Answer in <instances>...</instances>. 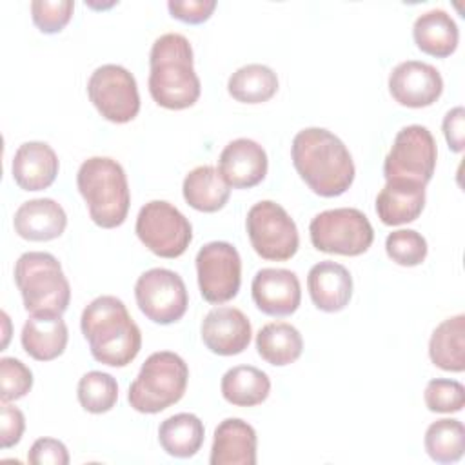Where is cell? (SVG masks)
<instances>
[{
    "label": "cell",
    "mask_w": 465,
    "mask_h": 465,
    "mask_svg": "<svg viewBox=\"0 0 465 465\" xmlns=\"http://www.w3.org/2000/svg\"><path fill=\"white\" fill-rule=\"evenodd\" d=\"M292 165L309 189L323 198L343 194L354 182V162L345 143L327 129H302L291 145Z\"/></svg>",
    "instance_id": "obj_1"
},
{
    "label": "cell",
    "mask_w": 465,
    "mask_h": 465,
    "mask_svg": "<svg viewBox=\"0 0 465 465\" xmlns=\"http://www.w3.org/2000/svg\"><path fill=\"white\" fill-rule=\"evenodd\" d=\"M80 329L93 358L109 367L129 365L142 349L140 327L116 296H98L82 312Z\"/></svg>",
    "instance_id": "obj_2"
},
{
    "label": "cell",
    "mask_w": 465,
    "mask_h": 465,
    "mask_svg": "<svg viewBox=\"0 0 465 465\" xmlns=\"http://www.w3.org/2000/svg\"><path fill=\"white\" fill-rule=\"evenodd\" d=\"M149 93L165 109H187L200 98L202 84L193 65V47L180 33L154 40L149 54Z\"/></svg>",
    "instance_id": "obj_3"
},
{
    "label": "cell",
    "mask_w": 465,
    "mask_h": 465,
    "mask_svg": "<svg viewBox=\"0 0 465 465\" xmlns=\"http://www.w3.org/2000/svg\"><path fill=\"white\" fill-rule=\"evenodd\" d=\"M76 185L84 196L91 220L104 229H114L127 218L131 193L124 167L107 156L87 158L78 173Z\"/></svg>",
    "instance_id": "obj_4"
},
{
    "label": "cell",
    "mask_w": 465,
    "mask_h": 465,
    "mask_svg": "<svg viewBox=\"0 0 465 465\" xmlns=\"http://www.w3.org/2000/svg\"><path fill=\"white\" fill-rule=\"evenodd\" d=\"M189 367L171 351L153 352L129 387L131 407L143 414H156L178 403L187 389Z\"/></svg>",
    "instance_id": "obj_5"
},
{
    "label": "cell",
    "mask_w": 465,
    "mask_h": 465,
    "mask_svg": "<svg viewBox=\"0 0 465 465\" xmlns=\"http://www.w3.org/2000/svg\"><path fill=\"white\" fill-rule=\"evenodd\" d=\"M15 282L24 307L31 314H64L71 300V287L60 262L42 251L24 252L15 263Z\"/></svg>",
    "instance_id": "obj_6"
},
{
    "label": "cell",
    "mask_w": 465,
    "mask_h": 465,
    "mask_svg": "<svg viewBox=\"0 0 465 465\" xmlns=\"http://www.w3.org/2000/svg\"><path fill=\"white\" fill-rule=\"evenodd\" d=\"M314 249L329 254L360 256L374 240L369 218L354 207L329 209L316 214L309 225Z\"/></svg>",
    "instance_id": "obj_7"
},
{
    "label": "cell",
    "mask_w": 465,
    "mask_h": 465,
    "mask_svg": "<svg viewBox=\"0 0 465 465\" xmlns=\"http://www.w3.org/2000/svg\"><path fill=\"white\" fill-rule=\"evenodd\" d=\"M245 229L252 249L263 260L285 262L298 251V227L276 202L262 200L254 203L247 213Z\"/></svg>",
    "instance_id": "obj_8"
},
{
    "label": "cell",
    "mask_w": 465,
    "mask_h": 465,
    "mask_svg": "<svg viewBox=\"0 0 465 465\" xmlns=\"http://www.w3.org/2000/svg\"><path fill=\"white\" fill-rule=\"evenodd\" d=\"M134 229L140 242L162 258L182 256L193 240L191 222L165 200L147 202L136 216Z\"/></svg>",
    "instance_id": "obj_9"
},
{
    "label": "cell",
    "mask_w": 465,
    "mask_h": 465,
    "mask_svg": "<svg viewBox=\"0 0 465 465\" xmlns=\"http://www.w3.org/2000/svg\"><path fill=\"white\" fill-rule=\"evenodd\" d=\"M436 140L423 125H407L394 136L383 162L385 180H409L427 185L436 169Z\"/></svg>",
    "instance_id": "obj_10"
},
{
    "label": "cell",
    "mask_w": 465,
    "mask_h": 465,
    "mask_svg": "<svg viewBox=\"0 0 465 465\" xmlns=\"http://www.w3.org/2000/svg\"><path fill=\"white\" fill-rule=\"evenodd\" d=\"M87 94L96 111L113 124H127L140 111V94L134 76L122 65L105 64L93 71Z\"/></svg>",
    "instance_id": "obj_11"
},
{
    "label": "cell",
    "mask_w": 465,
    "mask_h": 465,
    "mask_svg": "<svg viewBox=\"0 0 465 465\" xmlns=\"http://www.w3.org/2000/svg\"><path fill=\"white\" fill-rule=\"evenodd\" d=\"M134 298L145 318L160 325L178 322L189 305L182 276L162 267L149 269L136 280Z\"/></svg>",
    "instance_id": "obj_12"
},
{
    "label": "cell",
    "mask_w": 465,
    "mask_h": 465,
    "mask_svg": "<svg viewBox=\"0 0 465 465\" xmlns=\"http://www.w3.org/2000/svg\"><path fill=\"white\" fill-rule=\"evenodd\" d=\"M200 294L209 303L232 300L242 283V260L229 242H209L196 254Z\"/></svg>",
    "instance_id": "obj_13"
},
{
    "label": "cell",
    "mask_w": 465,
    "mask_h": 465,
    "mask_svg": "<svg viewBox=\"0 0 465 465\" xmlns=\"http://www.w3.org/2000/svg\"><path fill=\"white\" fill-rule=\"evenodd\" d=\"M389 93L400 105L412 109L429 107L441 96L443 78L434 65L407 60L398 64L389 74Z\"/></svg>",
    "instance_id": "obj_14"
},
{
    "label": "cell",
    "mask_w": 465,
    "mask_h": 465,
    "mask_svg": "<svg viewBox=\"0 0 465 465\" xmlns=\"http://www.w3.org/2000/svg\"><path fill=\"white\" fill-rule=\"evenodd\" d=\"M254 305L267 316H291L302 302L298 276L289 269H260L251 283Z\"/></svg>",
    "instance_id": "obj_15"
},
{
    "label": "cell",
    "mask_w": 465,
    "mask_h": 465,
    "mask_svg": "<svg viewBox=\"0 0 465 465\" xmlns=\"http://www.w3.org/2000/svg\"><path fill=\"white\" fill-rule=\"evenodd\" d=\"M203 345L218 356H234L251 343V322L236 307H214L202 322Z\"/></svg>",
    "instance_id": "obj_16"
},
{
    "label": "cell",
    "mask_w": 465,
    "mask_h": 465,
    "mask_svg": "<svg viewBox=\"0 0 465 465\" xmlns=\"http://www.w3.org/2000/svg\"><path fill=\"white\" fill-rule=\"evenodd\" d=\"M267 153L251 138L229 142L218 158V173L232 189H251L267 174Z\"/></svg>",
    "instance_id": "obj_17"
},
{
    "label": "cell",
    "mask_w": 465,
    "mask_h": 465,
    "mask_svg": "<svg viewBox=\"0 0 465 465\" xmlns=\"http://www.w3.org/2000/svg\"><path fill=\"white\" fill-rule=\"evenodd\" d=\"M13 225L16 234L24 240L49 242L65 231L67 214L53 198H35L16 209Z\"/></svg>",
    "instance_id": "obj_18"
},
{
    "label": "cell",
    "mask_w": 465,
    "mask_h": 465,
    "mask_svg": "<svg viewBox=\"0 0 465 465\" xmlns=\"http://www.w3.org/2000/svg\"><path fill=\"white\" fill-rule=\"evenodd\" d=\"M307 289L312 303L325 312L345 309L352 296V276L341 263L323 260L311 267Z\"/></svg>",
    "instance_id": "obj_19"
},
{
    "label": "cell",
    "mask_w": 465,
    "mask_h": 465,
    "mask_svg": "<svg viewBox=\"0 0 465 465\" xmlns=\"http://www.w3.org/2000/svg\"><path fill=\"white\" fill-rule=\"evenodd\" d=\"M58 156L45 142H25L13 156V178L24 191L47 189L58 174Z\"/></svg>",
    "instance_id": "obj_20"
},
{
    "label": "cell",
    "mask_w": 465,
    "mask_h": 465,
    "mask_svg": "<svg viewBox=\"0 0 465 465\" xmlns=\"http://www.w3.org/2000/svg\"><path fill=\"white\" fill-rule=\"evenodd\" d=\"M256 430L240 418H227L214 429L211 465H254Z\"/></svg>",
    "instance_id": "obj_21"
},
{
    "label": "cell",
    "mask_w": 465,
    "mask_h": 465,
    "mask_svg": "<svg viewBox=\"0 0 465 465\" xmlns=\"http://www.w3.org/2000/svg\"><path fill=\"white\" fill-rule=\"evenodd\" d=\"M67 338L69 332L62 314L53 312L31 314L24 323L20 336L24 351L38 361L58 358L67 347Z\"/></svg>",
    "instance_id": "obj_22"
},
{
    "label": "cell",
    "mask_w": 465,
    "mask_h": 465,
    "mask_svg": "<svg viewBox=\"0 0 465 465\" xmlns=\"http://www.w3.org/2000/svg\"><path fill=\"white\" fill-rule=\"evenodd\" d=\"M425 207V185L409 180H387L376 196V213L385 225L414 222Z\"/></svg>",
    "instance_id": "obj_23"
},
{
    "label": "cell",
    "mask_w": 465,
    "mask_h": 465,
    "mask_svg": "<svg viewBox=\"0 0 465 465\" xmlns=\"http://www.w3.org/2000/svg\"><path fill=\"white\" fill-rule=\"evenodd\" d=\"M412 36L418 49L425 54L447 58L458 47L460 31L447 11L430 9L416 18L412 25Z\"/></svg>",
    "instance_id": "obj_24"
},
{
    "label": "cell",
    "mask_w": 465,
    "mask_h": 465,
    "mask_svg": "<svg viewBox=\"0 0 465 465\" xmlns=\"http://www.w3.org/2000/svg\"><path fill=\"white\" fill-rule=\"evenodd\" d=\"M182 191L185 202L200 213L220 211L231 194V187L213 165H198L189 171Z\"/></svg>",
    "instance_id": "obj_25"
},
{
    "label": "cell",
    "mask_w": 465,
    "mask_h": 465,
    "mask_svg": "<svg viewBox=\"0 0 465 465\" xmlns=\"http://www.w3.org/2000/svg\"><path fill=\"white\" fill-rule=\"evenodd\" d=\"M430 361L449 372L465 371V316L456 314L443 320L429 341Z\"/></svg>",
    "instance_id": "obj_26"
},
{
    "label": "cell",
    "mask_w": 465,
    "mask_h": 465,
    "mask_svg": "<svg viewBox=\"0 0 465 465\" xmlns=\"http://www.w3.org/2000/svg\"><path fill=\"white\" fill-rule=\"evenodd\" d=\"M222 396L236 407H254L271 392L269 376L252 365H236L222 376Z\"/></svg>",
    "instance_id": "obj_27"
},
{
    "label": "cell",
    "mask_w": 465,
    "mask_h": 465,
    "mask_svg": "<svg viewBox=\"0 0 465 465\" xmlns=\"http://www.w3.org/2000/svg\"><path fill=\"white\" fill-rule=\"evenodd\" d=\"M205 429L202 420L191 412H180L162 421L158 429V441L162 449L174 458L194 456L203 443Z\"/></svg>",
    "instance_id": "obj_28"
},
{
    "label": "cell",
    "mask_w": 465,
    "mask_h": 465,
    "mask_svg": "<svg viewBox=\"0 0 465 465\" xmlns=\"http://www.w3.org/2000/svg\"><path fill=\"white\" fill-rule=\"evenodd\" d=\"M256 349L267 363L283 367L300 358L303 351V340L294 325L285 322H272L258 331Z\"/></svg>",
    "instance_id": "obj_29"
},
{
    "label": "cell",
    "mask_w": 465,
    "mask_h": 465,
    "mask_svg": "<svg viewBox=\"0 0 465 465\" xmlns=\"http://www.w3.org/2000/svg\"><path fill=\"white\" fill-rule=\"evenodd\" d=\"M227 91L236 102L262 104L276 94L278 76L267 65L247 64L231 74Z\"/></svg>",
    "instance_id": "obj_30"
},
{
    "label": "cell",
    "mask_w": 465,
    "mask_h": 465,
    "mask_svg": "<svg viewBox=\"0 0 465 465\" xmlns=\"http://www.w3.org/2000/svg\"><path fill=\"white\" fill-rule=\"evenodd\" d=\"M425 450L438 463H454L465 450V427L460 420L443 418L429 425L425 432Z\"/></svg>",
    "instance_id": "obj_31"
},
{
    "label": "cell",
    "mask_w": 465,
    "mask_h": 465,
    "mask_svg": "<svg viewBox=\"0 0 465 465\" xmlns=\"http://www.w3.org/2000/svg\"><path fill=\"white\" fill-rule=\"evenodd\" d=\"M80 405L93 414L109 412L118 400V383L116 380L102 371L85 372L76 389Z\"/></svg>",
    "instance_id": "obj_32"
},
{
    "label": "cell",
    "mask_w": 465,
    "mask_h": 465,
    "mask_svg": "<svg viewBox=\"0 0 465 465\" xmlns=\"http://www.w3.org/2000/svg\"><path fill=\"white\" fill-rule=\"evenodd\" d=\"M385 251L398 265L414 267L427 256V240L414 229L392 231L385 240Z\"/></svg>",
    "instance_id": "obj_33"
},
{
    "label": "cell",
    "mask_w": 465,
    "mask_h": 465,
    "mask_svg": "<svg viewBox=\"0 0 465 465\" xmlns=\"http://www.w3.org/2000/svg\"><path fill=\"white\" fill-rule=\"evenodd\" d=\"M423 400L432 412H460L465 405V387L456 380L434 378L427 383Z\"/></svg>",
    "instance_id": "obj_34"
},
{
    "label": "cell",
    "mask_w": 465,
    "mask_h": 465,
    "mask_svg": "<svg viewBox=\"0 0 465 465\" xmlns=\"http://www.w3.org/2000/svg\"><path fill=\"white\" fill-rule=\"evenodd\" d=\"M33 387L31 369L16 358L0 360V400L15 401L24 398Z\"/></svg>",
    "instance_id": "obj_35"
},
{
    "label": "cell",
    "mask_w": 465,
    "mask_h": 465,
    "mask_svg": "<svg viewBox=\"0 0 465 465\" xmlns=\"http://www.w3.org/2000/svg\"><path fill=\"white\" fill-rule=\"evenodd\" d=\"M73 11H74L73 0H58V2L35 0V2H31L33 22L45 35L60 33L69 24Z\"/></svg>",
    "instance_id": "obj_36"
},
{
    "label": "cell",
    "mask_w": 465,
    "mask_h": 465,
    "mask_svg": "<svg viewBox=\"0 0 465 465\" xmlns=\"http://www.w3.org/2000/svg\"><path fill=\"white\" fill-rule=\"evenodd\" d=\"M27 461L33 465H67L69 452L67 447L54 438H38L27 452Z\"/></svg>",
    "instance_id": "obj_37"
},
{
    "label": "cell",
    "mask_w": 465,
    "mask_h": 465,
    "mask_svg": "<svg viewBox=\"0 0 465 465\" xmlns=\"http://www.w3.org/2000/svg\"><path fill=\"white\" fill-rule=\"evenodd\" d=\"M167 9L173 18L185 24H203L211 18L216 9L214 0H171L167 2Z\"/></svg>",
    "instance_id": "obj_38"
},
{
    "label": "cell",
    "mask_w": 465,
    "mask_h": 465,
    "mask_svg": "<svg viewBox=\"0 0 465 465\" xmlns=\"http://www.w3.org/2000/svg\"><path fill=\"white\" fill-rule=\"evenodd\" d=\"M0 420V447L9 449L22 440L25 418L18 407L9 405V401H2Z\"/></svg>",
    "instance_id": "obj_39"
},
{
    "label": "cell",
    "mask_w": 465,
    "mask_h": 465,
    "mask_svg": "<svg viewBox=\"0 0 465 465\" xmlns=\"http://www.w3.org/2000/svg\"><path fill=\"white\" fill-rule=\"evenodd\" d=\"M465 111L461 105L450 109L443 118V134L447 140V145L454 153L463 151V136H465Z\"/></svg>",
    "instance_id": "obj_40"
}]
</instances>
